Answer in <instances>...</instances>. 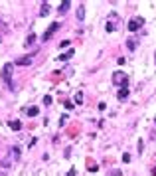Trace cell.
<instances>
[{
    "mask_svg": "<svg viewBox=\"0 0 156 176\" xmlns=\"http://www.w3.org/2000/svg\"><path fill=\"white\" fill-rule=\"evenodd\" d=\"M59 46H61V48H67V46H69V40H63V42H61Z\"/></svg>",
    "mask_w": 156,
    "mask_h": 176,
    "instance_id": "cell-22",
    "label": "cell"
},
{
    "mask_svg": "<svg viewBox=\"0 0 156 176\" xmlns=\"http://www.w3.org/2000/svg\"><path fill=\"white\" fill-rule=\"evenodd\" d=\"M107 176H123V172H121V170H109Z\"/></svg>",
    "mask_w": 156,
    "mask_h": 176,
    "instance_id": "cell-17",
    "label": "cell"
},
{
    "mask_svg": "<svg viewBox=\"0 0 156 176\" xmlns=\"http://www.w3.org/2000/svg\"><path fill=\"white\" fill-rule=\"evenodd\" d=\"M126 97H129V89H126V87H123L121 91H119V99L123 101V99H126Z\"/></svg>",
    "mask_w": 156,
    "mask_h": 176,
    "instance_id": "cell-12",
    "label": "cell"
},
{
    "mask_svg": "<svg viewBox=\"0 0 156 176\" xmlns=\"http://www.w3.org/2000/svg\"><path fill=\"white\" fill-rule=\"evenodd\" d=\"M38 113H40V109H38V107H30V109H28V115H30V117H36Z\"/></svg>",
    "mask_w": 156,
    "mask_h": 176,
    "instance_id": "cell-15",
    "label": "cell"
},
{
    "mask_svg": "<svg viewBox=\"0 0 156 176\" xmlns=\"http://www.w3.org/2000/svg\"><path fill=\"white\" fill-rule=\"evenodd\" d=\"M57 28H59V22H54L52 26H49V28H47V32L44 34V38H42V40H44V42H45V40H49V38H52V34L56 32Z\"/></svg>",
    "mask_w": 156,
    "mask_h": 176,
    "instance_id": "cell-4",
    "label": "cell"
},
{
    "mask_svg": "<svg viewBox=\"0 0 156 176\" xmlns=\"http://www.w3.org/2000/svg\"><path fill=\"white\" fill-rule=\"evenodd\" d=\"M10 154H14V160H18L20 158V146H12Z\"/></svg>",
    "mask_w": 156,
    "mask_h": 176,
    "instance_id": "cell-11",
    "label": "cell"
},
{
    "mask_svg": "<svg viewBox=\"0 0 156 176\" xmlns=\"http://www.w3.org/2000/svg\"><path fill=\"white\" fill-rule=\"evenodd\" d=\"M34 40H36V36H34V34H30V36H28V40H26V46H32Z\"/></svg>",
    "mask_w": 156,
    "mask_h": 176,
    "instance_id": "cell-16",
    "label": "cell"
},
{
    "mask_svg": "<svg viewBox=\"0 0 156 176\" xmlns=\"http://www.w3.org/2000/svg\"><path fill=\"white\" fill-rule=\"evenodd\" d=\"M154 123H156V119H154Z\"/></svg>",
    "mask_w": 156,
    "mask_h": 176,
    "instance_id": "cell-25",
    "label": "cell"
},
{
    "mask_svg": "<svg viewBox=\"0 0 156 176\" xmlns=\"http://www.w3.org/2000/svg\"><path fill=\"white\" fill-rule=\"evenodd\" d=\"M140 26H142V18H133V20L129 22V30H131V32H136Z\"/></svg>",
    "mask_w": 156,
    "mask_h": 176,
    "instance_id": "cell-3",
    "label": "cell"
},
{
    "mask_svg": "<svg viewBox=\"0 0 156 176\" xmlns=\"http://www.w3.org/2000/svg\"><path fill=\"white\" fill-rule=\"evenodd\" d=\"M16 63H18V66H30V63H32V57H20Z\"/></svg>",
    "mask_w": 156,
    "mask_h": 176,
    "instance_id": "cell-9",
    "label": "cell"
},
{
    "mask_svg": "<svg viewBox=\"0 0 156 176\" xmlns=\"http://www.w3.org/2000/svg\"><path fill=\"white\" fill-rule=\"evenodd\" d=\"M12 69H14V66L12 63H6V66L2 67V77L8 81V87L12 89V81H10V75H12Z\"/></svg>",
    "mask_w": 156,
    "mask_h": 176,
    "instance_id": "cell-2",
    "label": "cell"
},
{
    "mask_svg": "<svg viewBox=\"0 0 156 176\" xmlns=\"http://www.w3.org/2000/svg\"><path fill=\"white\" fill-rule=\"evenodd\" d=\"M73 54H75V50H67L65 54H61V55H59V61H67L69 57H73Z\"/></svg>",
    "mask_w": 156,
    "mask_h": 176,
    "instance_id": "cell-7",
    "label": "cell"
},
{
    "mask_svg": "<svg viewBox=\"0 0 156 176\" xmlns=\"http://www.w3.org/2000/svg\"><path fill=\"white\" fill-rule=\"evenodd\" d=\"M77 20H79V22L85 20V6H83V4H79V6H77Z\"/></svg>",
    "mask_w": 156,
    "mask_h": 176,
    "instance_id": "cell-6",
    "label": "cell"
},
{
    "mask_svg": "<svg viewBox=\"0 0 156 176\" xmlns=\"http://www.w3.org/2000/svg\"><path fill=\"white\" fill-rule=\"evenodd\" d=\"M113 83H115V85L126 87V75H124L123 71H115V73H113Z\"/></svg>",
    "mask_w": 156,
    "mask_h": 176,
    "instance_id": "cell-1",
    "label": "cell"
},
{
    "mask_svg": "<svg viewBox=\"0 0 156 176\" xmlns=\"http://www.w3.org/2000/svg\"><path fill=\"white\" fill-rule=\"evenodd\" d=\"M69 6H71V2H69V0H63V2H59V6H57V12H59V14H65V12L69 10Z\"/></svg>",
    "mask_w": 156,
    "mask_h": 176,
    "instance_id": "cell-5",
    "label": "cell"
},
{
    "mask_svg": "<svg viewBox=\"0 0 156 176\" xmlns=\"http://www.w3.org/2000/svg\"><path fill=\"white\" fill-rule=\"evenodd\" d=\"M10 127H12V131H20V129H22V123L20 121H12Z\"/></svg>",
    "mask_w": 156,
    "mask_h": 176,
    "instance_id": "cell-13",
    "label": "cell"
},
{
    "mask_svg": "<svg viewBox=\"0 0 156 176\" xmlns=\"http://www.w3.org/2000/svg\"><path fill=\"white\" fill-rule=\"evenodd\" d=\"M126 46H129V50H134V42H133V40H129V42H126Z\"/></svg>",
    "mask_w": 156,
    "mask_h": 176,
    "instance_id": "cell-20",
    "label": "cell"
},
{
    "mask_svg": "<svg viewBox=\"0 0 156 176\" xmlns=\"http://www.w3.org/2000/svg\"><path fill=\"white\" fill-rule=\"evenodd\" d=\"M73 101H75L77 105H81V103H83V91H77L75 97H73Z\"/></svg>",
    "mask_w": 156,
    "mask_h": 176,
    "instance_id": "cell-10",
    "label": "cell"
},
{
    "mask_svg": "<svg viewBox=\"0 0 156 176\" xmlns=\"http://www.w3.org/2000/svg\"><path fill=\"white\" fill-rule=\"evenodd\" d=\"M97 168H99V166H97V164H93V162H89V170H91V172H95Z\"/></svg>",
    "mask_w": 156,
    "mask_h": 176,
    "instance_id": "cell-18",
    "label": "cell"
},
{
    "mask_svg": "<svg viewBox=\"0 0 156 176\" xmlns=\"http://www.w3.org/2000/svg\"><path fill=\"white\" fill-rule=\"evenodd\" d=\"M0 176H4V172H2V170H0Z\"/></svg>",
    "mask_w": 156,
    "mask_h": 176,
    "instance_id": "cell-24",
    "label": "cell"
},
{
    "mask_svg": "<svg viewBox=\"0 0 156 176\" xmlns=\"http://www.w3.org/2000/svg\"><path fill=\"white\" fill-rule=\"evenodd\" d=\"M105 28H107V32H113V30H115V26H113V24H107Z\"/></svg>",
    "mask_w": 156,
    "mask_h": 176,
    "instance_id": "cell-21",
    "label": "cell"
},
{
    "mask_svg": "<svg viewBox=\"0 0 156 176\" xmlns=\"http://www.w3.org/2000/svg\"><path fill=\"white\" fill-rule=\"evenodd\" d=\"M2 166H4V168H10L12 166V156H6V158L2 160Z\"/></svg>",
    "mask_w": 156,
    "mask_h": 176,
    "instance_id": "cell-14",
    "label": "cell"
},
{
    "mask_svg": "<svg viewBox=\"0 0 156 176\" xmlns=\"http://www.w3.org/2000/svg\"><path fill=\"white\" fill-rule=\"evenodd\" d=\"M67 176H75V168H71V170L67 172Z\"/></svg>",
    "mask_w": 156,
    "mask_h": 176,
    "instance_id": "cell-23",
    "label": "cell"
},
{
    "mask_svg": "<svg viewBox=\"0 0 156 176\" xmlns=\"http://www.w3.org/2000/svg\"><path fill=\"white\" fill-rule=\"evenodd\" d=\"M44 103H45V105H49V103H52V97H49V95H45V97H44Z\"/></svg>",
    "mask_w": 156,
    "mask_h": 176,
    "instance_id": "cell-19",
    "label": "cell"
},
{
    "mask_svg": "<svg viewBox=\"0 0 156 176\" xmlns=\"http://www.w3.org/2000/svg\"><path fill=\"white\" fill-rule=\"evenodd\" d=\"M47 14H49V4L44 2V4H42V8H40V16H47Z\"/></svg>",
    "mask_w": 156,
    "mask_h": 176,
    "instance_id": "cell-8",
    "label": "cell"
}]
</instances>
